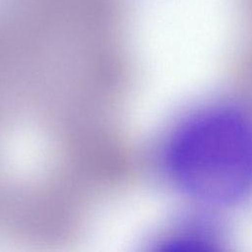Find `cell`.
<instances>
[{
  "label": "cell",
  "instance_id": "obj_1",
  "mask_svg": "<svg viewBox=\"0 0 252 252\" xmlns=\"http://www.w3.org/2000/svg\"><path fill=\"white\" fill-rule=\"evenodd\" d=\"M168 158L174 179L191 197L233 203L252 189V123L234 110H207L178 129Z\"/></svg>",
  "mask_w": 252,
  "mask_h": 252
}]
</instances>
